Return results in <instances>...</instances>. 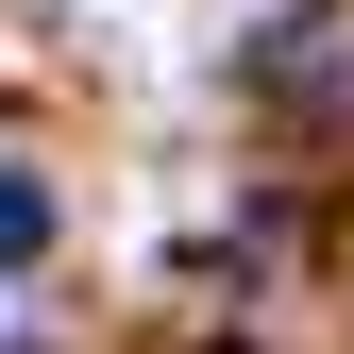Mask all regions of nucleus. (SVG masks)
Segmentation results:
<instances>
[{
	"label": "nucleus",
	"instance_id": "obj_1",
	"mask_svg": "<svg viewBox=\"0 0 354 354\" xmlns=\"http://www.w3.org/2000/svg\"><path fill=\"white\" fill-rule=\"evenodd\" d=\"M34 253H51V186H34V169H0V270H34Z\"/></svg>",
	"mask_w": 354,
	"mask_h": 354
}]
</instances>
